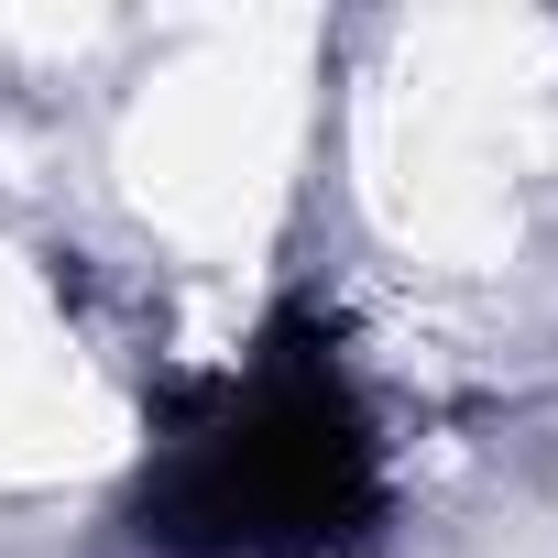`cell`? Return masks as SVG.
<instances>
[{
  "label": "cell",
  "instance_id": "cell-1",
  "mask_svg": "<svg viewBox=\"0 0 558 558\" xmlns=\"http://www.w3.org/2000/svg\"><path fill=\"white\" fill-rule=\"evenodd\" d=\"M351 493H362V427L340 416V384H318V373H274L186 460V514L219 547L318 536Z\"/></svg>",
  "mask_w": 558,
  "mask_h": 558
}]
</instances>
